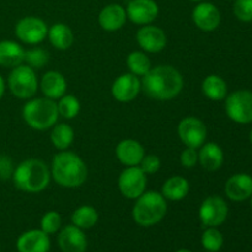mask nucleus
I'll list each match as a JSON object with an SVG mask.
<instances>
[{"mask_svg":"<svg viewBox=\"0 0 252 252\" xmlns=\"http://www.w3.org/2000/svg\"><path fill=\"white\" fill-rule=\"evenodd\" d=\"M142 81V91L152 100L170 101L184 89V76L172 65H158L150 69Z\"/></svg>","mask_w":252,"mask_h":252,"instance_id":"obj_1","label":"nucleus"},{"mask_svg":"<svg viewBox=\"0 0 252 252\" xmlns=\"http://www.w3.org/2000/svg\"><path fill=\"white\" fill-rule=\"evenodd\" d=\"M49 169L52 179L64 189H78L88 180L89 170L85 161L69 150H62L54 155Z\"/></svg>","mask_w":252,"mask_h":252,"instance_id":"obj_2","label":"nucleus"},{"mask_svg":"<svg viewBox=\"0 0 252 252\" xmlns=\"http://www.w3.org/2000/svg\"><path fill=\"white\" fill-rule=\"evenodd\" d=\"M12 182L17 189L26 193H39L51 182V169L41 159H27L20 162L12 174Z\"/></svg>","mask_w":252,"mask_h":252,"instance_id":"obj_3","label":"nucleus"},{"mask_svg":"<svg viewBox=\"0 0 252 252\" xmlns=\"http://www.w3.org/2000/svg\"><path fill=\"white\" fill-rule=\"evenodd\" d=\"M167 213V201L161 192L145 191L135 199L132 217L135 224L143 228H150L159 224Z\"/></svg>","mask_w":252,"mask_h":252,"instance_id":"obj_4","label":"nucleus"},{"mask_svg":"<svg viewBox=\"0 0 252 252\" xmlns=\"http://www.w3.org/2000/svg\"><path fill=\"white\" fill-rule=\"evenodd\" d=\"M59 117L58 107L54 100L47 97H32L22 108V118L30 128L34 130L51 129Z\"/></svg>","mask_w":252,"mask_h":252,"instance_id":"obj_5","label":"nucleus"},{"mask_svg":"<svg viewBox=\"0 0 252 252\" xmlns=\"http://www.w3.org/2000/svg\"><path fill=\"white\" fill-rule=\"evenodd\" d=\"M7 86L10 93L20 100H30L34 97L39 86L36 70L27 64H21L11 69L7 76Z\"/></svg>","mask_w":252,"mask_h":252,"instance_id":"obj_6","label":"nucleus"},{"mask_svg":"<svg viewBox=\"0 0 252 252\" xmlns=\"http://www.w3.org/2000/svg\"><path fill=\"white\" fill-rule=\"evenodd\" d=\"M225 113L233 122L248 125L252 122V91L236 90L225 97Z\"/></svg>","mask_w":252,"mask_h":252,"instance_id":"obj_7","label":"nucleus"},{"mask_svg":"<svg viewBox=\"0 0 252 252\" xmlns=\"http://www.w3.org/2000/svg\"><path fill=\"white\" fill-rule=\"evenodd\" d=\"M118 189L127 199H137L147 191V174L139 166H128L118 176Z\"/></svg>","mask_w":252,"mask_h":252,"instance_id":"obj_8","label":"nucleus"},{"mask_svg":"<svg viewBox=\"0 0 252 252\" xmlns=\"http://www.w3.org/2000/svg\"><path fill=\"white\" fill-rule=\"evenodd\" d=\"M48 26L37 16H25L15 25V36L25 44L36 46L47 38Z\"/></svg>","mask_w":252,"mask_h":252,"instance_id":"obj_9","label":"nucleus"},{"mask_svg":"<svg viewBox=\"0 0 252 252\" xmlns=\"http://www.w3.org/2000/svg\"><path fill=\"white\" fill-rule=\"evenodd\" d=\"M229 207L220 196H208L204 198L198 209L201 223L206 228H218L226 220Z\"/></svg>","mask_w":252,"mask_h":252,"instance_id":"obj_10","label":"nucleus"},{"mask_svg":"<svg viewBox=\"0 0 252 252\" xmlns=\"http://www.w3.org/2000/svg\"><path fill=\"white\" fill-rule=\"evenodd\" d=\"M207 126L199 118L194 116H187L180 121L177 126V134L180 140L186 147L199 149L206 143L207 139Z\"/></svg>","mask_w":252,"mask_h":252,"instance_id":"obj_11","label":"nucleus"},{"mask_svg":"<svg viewBox=\"0 0 252 252\" xmlns=\"http://www.w3.org/2000/svg\"><path fill=\"white\" fill-rule=\"evenodd\" d=\"M138 46L145 53H159L164 51L167 44V36L165 31L154 25H144L135 34Z\"/></svg>","mask_w":252,"mask_h":252,"instance_id":"obj_12","label":"nucleus"},{"mask_svg":"<svg viewBox=\"0 0 252 252\" xmlns=\"http://www.w3.org/2000/svg\"><path fill=\"white\" fill-rule=\"evenodd\" d=\"M142 91V81L139 76L132 73H125L118 76L111 86V94L118 102H130L135 100Z\"/></svg>","mask_w":252,"mask_h":252,"instance_id":"obj_13","label":"nucleus"},{"mask_svg":"<svg viewBox=\"0 0 252 252\" xmlns=\"http://www.w3.org/2000/svg\"><path fill=\"white\" fill-rule=\"evenodd\" d=\"M127 19L133 24L144 26L150 25L159 15V5L155 0H130L126 7Z\"/></svg>","mask_w":252,"mask_h":252,"instance_id":"obj_14","label":"nucleus"},{"mask_svg":"<svg viewBox=\"0 0 252 252\" xmlns=\"http://www.w3.org/2000/svg\"><path fill=\"white\" fill-rule=\"evenodd\" d=\"M192 21L203 32H212L219 27L221 15L218 7L208 1L197 2L192 11Z\"/></svg>","mask_w":252,"mask_h":252,"instance_id":"obj_15","label":"nucleus"},{"mask_svg":"<svg viewBox=\"0 0 252 252\" xmlns=\"http://www.w3.org/2000/svg\"><path fill=\"white\" fill-rule=\"evenodd\" d=\"M58 245L62 252H85L88 239L83 229L70 224L59 230Z\"/></svg>","mask_w":252,"mask_h":252,"instance_id":"obj_16","label":"nucleus"},{"mask_svg":"<svg viewBox=\"0 0 252 252\" xmlns=\"http://www.w3.org/2000/svg\"><path fill=\"white\" fill-rule=\"evenodd\" d=\"M16 249L19 252H48L51 239L41 229H31L17 238Z\"/></svg>","mask_w":252,"mask_h":252,"instance_id":"obj_17","label":"nucleus"},{"mask_svg":"<svg viewBox=\"0 0 252 252\" xmlns=\"http://www.w3.org/2000/svg\"><path fill=\"white\" fill-rule=\"evenodd\" d=\"M226 197L233 202H244L252 194V176L249 174H235L228 179L224 187Z\"/></svg>","mask_w":252,"mask_h":252,"instance_id":"obj_18","label":"nucleus"},{"mask_svg":"<svg viewBox=\"0 0 252 252\" xmlns=\"http://www.w3.org/2000/svg\"><path fill=\"white\" fill-rule=\"evenodd\" d=\"M144 155V147L135 139H123L116 147V158L126 167L139 166Z\"/></svg>","mask_w":252,"mask_h":252,"instance_id":"obj_19","label":"nucleus"},{"mask_svg":"<svg viewBox=\"0 0 252 252\" xmlns=\"http://www.w3.org/2000/svg\"><path fill=\"white\" fill-rule=\"evenodd\" d=\"M127 21L126 9L120 4H108L98 14V25L107 32H116L122 29Z\"/></svg>","mask_w":252,"mask_h":252,"instance_id":"obj_20","label":"nucleus"},{"mask_svg":"<svg viewBox=\"0 0 252 252\" xmlns=\"http://www.w3.org/2000/svg\"><path fill=\"white\" fill-rule=\"evenodd\" d=\"M66 80L62 73L57 70H49L43 74L39 83L42 94L44 97L51 100H59L66 94Z\"/></svg>","mask_w":252,"mask_h":252,"instance_id":"obj_21","label":"nucleus"},{"mask_svg":"<svg viewBox=\"0 0 252 252\" xmlns=\"http://www.w3.org/2000/svg\"><path fill=\"white\" fill-rule=\"evenodd\" d=\"M224 162V152L217 143H204L198 150V164L207 171H217Z\"/></svg>","mask_w":252,"mask_h":252,"instance_id":"obj_22","label":"nucleus"},{"mask_svg":"<svg viewBox=\"0 0 252 252\" xmlns=\"http://www.w3.org/2000/svg\"><path fill=\"white\" fill-rule=\"evenodd\" d=\"M25 49L15 41H0V66L14 69L24 64Z\"/></svg>","mask_w":252,"mask_h":252,"instance_id":"obj_23","label":"nucleus"},{"mask_svg":"<svg viewBox=\"0 0 252 252\" xmlns=\"http://www.w3.org/2000/svg\"><path fill=\"white\" fill-rule=\"evenodd\" d=\"M189 192V182L184 176L175 175L169 177L162 184L161 194L165 197L166 201L179 202L186 198Z\"/></svg>","mask_w":252,"mask_h":252,"instance_id":"obj_24","label":"nucleus"},{"mask_svg":"<svg viewBox=\"0 0 252 252\" xmlns=\"http://www.w3.org/2000/svg\"><path fill=\"white\" fill-rule=\"evenodd\" d=\"M49 43L58 51H66L74 43V33L68 25L63 22H57L48 27L47 33Z\"/></svg>","mask_w":252,"mask_h":252,"instance_id":"obj_25","label":"nucleus"},{"mask_svg":"<svg viewBox=\"0 0 252 252\" xmlns=\"http://www.w3.org/2000/svg\"><path fill=\"white\" fill-rule=\"evenodd\" d=\"M202 93L212 101H223L228 95V85L221 76L211 74L202 81Z\"/></svg>","mask_w":252,"mask_h":252,"instance_id":"obj_26","label":"nucleus"},{"mask_svg":"<svg viewBox=\"0 0 252 252\" xmlns=\"http://www.w3.org/2000/svg\"><path fill=\"white\" fill-rule=\"evenodd\" d=\"M74 138H75V133L68 123H56L52 127L51 143L59 152L68 150V148L73 144Z\"/></svg>","mask_w":252,"mask_h":252,"instance_id":"obj_27","label":"nucleus"},{"mask_svg":"<svg viewBox=\"0 0 252 252\" xmlns=\"http://www.w3.org/2000/svg\"><path fill=\"white\" fill-rule=\"evenodd\" d=\"M98 221V212L89 204L78 207L71 214V224L83 230L94 228Z\"/></svg>","mask_w":252,"mask_h":252,"instance_id":"obj_28","label":"nucleus"},{"mask_svg":"<svg viewBox=\"0 0 252 252\" xmlns=\"http://www.w3.org/2000/svg\"><path fill=\"white\" fill-rule=\"evenodd\" d=\"M126 63H127L128 69H129V73L134 74L139 78L144 76L153 68L149 57L143 51L130 52L128 54Z\"/></svg>","mask_w":252,"mask_h":252,"instance_id":"obj_29","label":"nucleus"},{"mask_svg":"<svg viewBox=\"0 0 252 252\" xmlns=\"http://www.w3.org/2000/svg\"><path fill=\"white\" fill-rule=\"evenodd\" d=\"M57 107H58L59 116H62L65 120L75 118L81 110L80 101L74 95H68V94L59 98L58 102H57Z\"/></svg>","mask_w":252,"mask_h":252,"instance_id":"obj_30","label":"nucleus"},{"mask_svg":"<svg viewBox=\"0 0 252 252\" xmlns=\"http://www.w3.org/2000/svg\"><path fill=\"white\" fill-rule=\"evenodd\" d=\"M201 244L207 251L218 252L223 248L224 236L217 228H207L201 236Z\"/></svg>","mask_w":252,"mask_h":252,"instance_id":"obj_31","label":"nucleus"},{"mask_svg":"<svg viewBox=\"0 0 252 252\" xmlns=\"http://www.w3.org/2000/svg\"><path fill=\"white\" fill-rule=\"evenodd\" d=\"M25 63L32 69H42L49 62V53L43 48L34 47V48L25 51Z\"/></svg>","mask_w":252,"mask_h":252,"instance_id":"obj_32","label":"nucleus"},{"mask_svg":"<svg viewBox=\"0 0 252 252\" xmlns=\"http://www.w3.org/2000/svg\"><path fill=\"white\" fill-rule=\"evenodd\" d=\"M62 228V217L58 212L49 211L41 218V230L48 235L58 233Z\"/></svg>","mask_w":252,"mask_h":252,"instance_id":"obj_33","label":"nucleus"},{"mask_svg":"<svg viewBox=\"0 0 252 252\" xmlns=\"http://www.w3.org/2000/svg\"><path fill=\"white\" fill-rule=\"evenodd\" d=\"M234 15L243 22L252 21V0H235L233 6Z\"/></svg>","mask_w":252,"mask_h":252,"instance_id":"obj_34","label":"nucleus"},{"mask_svg":"<svg viewBox=\"0 0 252 252\" xmlns=\"http://www.w3.org/2000/svg\"><path fill=\"white\" fill-rule=\"evenodd\" d=\"M139 167L147 175L157 174L160 170V167H161V160H160V158L155 154H145L143 160L140 161Z\"/></svg>","mask_w":252,"mask_h":252,"instance_id":"obj_35","label":"nucleus"},{"mask_svg":"<svg viewBox=\"0 0 252 252\" xmlns=\"http://www.w3.org/2000/svg\"><path fill=\"white\" fill-rule=\"evenodd\" d=\"M180 164L185 169H192L198 164V150L186 147L180 155Z\"/></svg>","mask_w":252,"mask_h":252,"instance_id":"obj_36","label":"nucleus"},{"mask_svg":"<svg viewBox=\"0 0 252 252\" xmlns=\"http://www.w3.org/2000/svg\"><path fill=\"white\" fill-rule=\"evenodd\" d=\"M14 170L15 166L11 158L7 155H0V180L5 181V180L11 179Z\"/></svg>","mask_w":252,"mask_h":252,"instance_id":"obj_37","label":"nucleus"},{"mask_svg":"<svg viewBox=\"0 0 252 252\" xmlns=\"http://www.w3.org/2000/svg\"><path fill=\"white\" fill-rule=\"evenodd\" d=\"M5 90H6V83H5L4 78L0 75V100H1L2 96H4Z\"/></svg>","mask_w":252,"mask_h":252,"instance_id":"obj_38","label":"nucleus"},{"mask_svg":"<svg viewBox=\"0 0 252 252\" xmlns=\"http://www.w3.org/2000/svg\"><path fill=\"white\" fill-rule=\"evenodd\" d=\"M175 252H193V251H191L189 249H179V250Z\"/></svg>","mask_w":252,"mask_h":252,"instance_id":"obj_39","label":"nucleus"},{"mask_svg":"<svg viewBox=\"0 0 252 252\" xmlns=\"http://www.w3.org/2000/svg\"><path fill=\"white\" fill-rule=\"evenodd\" d=\"M189 1H192V2H201V1H203V0H189Z\"/></svg>","mask_w":252,"mask_h":252,"instance_id":"obj_40","label":"nucleus"},{"mask_svg":"<svg viewBox=\"0 0 252 252\" xmlns=\"http://www.w3.org/2000/svg\"><path fill=\"white\" fill-rule=\"evenodd\" d=\"M250 142H251V144H252V129H251V132H250Z\"/></svg>","mask_w":252,"mask_h":252,"instance_id":"obj_41","label":"nucleus"},{"mask_svg":"<svg viewBox=\"0 0 252 252\" xmlns=\"http://www.w3.org/2000/svg\"><path fill=\"white\" fill-rule=\"evenodd\" d=\"M250 204H251V209H252V194H251V197H250Z\"/></svg>","mask_w":252,"mask_h":252,"instance_id":"obj_42","label":"nucleus"},{"mask_svg":"<svg viewBox=\"0 0 252 252\" xmlns=\"http://www.w3.org/2000/svg\"><path fill=\"white\" fill-rule=\"evenodd\" d=\"M207 252H211V251H207Z\"/></svg>","mask_w":252,"mask_h":252,"instance_id":"obj_43","label":"nucleus"}]
</instances>
